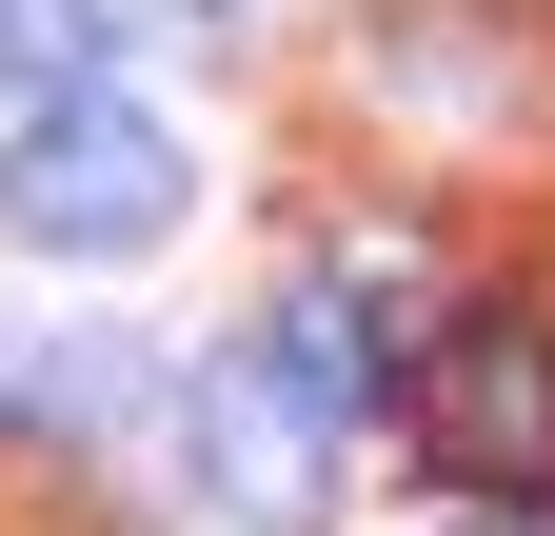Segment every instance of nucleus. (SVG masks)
I'll list each match as a JSON object with an SVG mask.
<instances>
[{"mask_svg": "<svg viewBox=\"0 0 555 536\" xmlns=\"http://www.w3.org/2000/svg\"><path fill=\"white\" fill-rule=\"evenodd\" d=\"M179 119H139V100H60V119H0V239L21 258H139V239H179Z\"/></svg>", "mask_w": 555, "mask_h": 536, "instance_id": "f257e3e1", "label": "nucleus"}, {"mask_svg": "<svg viewBox=\"0 0 555 536\" xmlns=\"http://www.w3.org/2000/svg\"><path fill=\"white\" fill-rule=\"evenodd\" d=\"M416 457H437L456 497H555V318L456 298L437 358H416Z\"/></svg>", "mask_w": 555, "mask_h": 536, "instance_id": "f03ea898", "label": "nucleus"}, {"mask_svg": "<svg viewBox=\"0 0 555 536\" xmlns=\"http://www.w3.org/2000/svg\"><path fill=\"white\" fill-rule=\"evenodd\" d=\"M476 21H496V0H377L358 80H377V100H416V119H496V80H516V60L476 40Z\"/></svg>", "mask_w": 555, "mask_h": 536, "instance_id": "39448f33", "label": "nucleus"}, {"mask_svg": "<svg viewBox=\"0 0 555 536\" xmlns=\"http://www.w3.org/2000/svg\"><path fill=\"white\" fill-rule=\"evenodd\" d=\"M437 279H416V239H318L298 258V279H278V318H258V339L278 358H298L318 397H337V418H358V397H416V358H437Z\"/></svg>", "mask_w": 555, "mask_h": 536, "instance_id": "20e7f679", "label": "nucleus"}, {"mask_svg": "<svg viewBox=\"0 0 555 536\" xmlns=\"http://www.w3.org/2000/svg\"><path fill=\"white\" fill-rule=\"evenodd\" d=\"M179 457H198V497H219V516H318L337 497V397L298 378V358H278V339H238V358H198L179 378Z\"/></svg>", "mask_w": 555, "mask_h": 536, "instance_id": "7ed1b4c3", "label": "nucleus"}, {"mask_svg": "<svg viewBox=\"0 0 555 536\" xmlns=\"http://www.w3.org/2000/svg\"><path fill=\"white\" fill-rule=\"evenodd\" d=\"M100 40H139L119 0H0V119H60V100H100Z\"/></svg>", "mask_w": 555, "mask_h": 536, "instance_id": "423d86ee", "label": "nucleus"}, {"mask_svg": "<svg viewBox=\"0 0 555 536\" xmlns=\"http://www.w3.org/2000/svg\"><path fill=\"white\" fill-rule=\"evenodd\" d=\"M476 536H496V516H476ZM516 536H535V516H516Z\"/></svg>", "mask_w": 555, "mask_h": 536, "instance_id": "0eeeda50", "label": "nucleus"}]
</instances>
